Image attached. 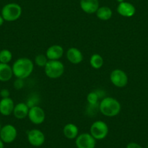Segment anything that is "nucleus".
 Returning a JSON list of instances; mask_svg holds the SVG:
<instances>
[{
  "label": "nucleus",
  "instance_id": "obj_1",
  "mask_svg": "<svg viewBox=\"0 0 148 148\" xmlns=\"http://www.w3.org/2000/svg\"><path fill=\"white\" fill-rule=\"evenodd\" d=\"M12 68L14 76L17 79H25L32 74L34 69V64L29 58H21L13 62Z\"/></svg>",
  "mask_w": 148,
  "mask_h": 148
},
{
  "label": "nucleus",
  "instance_id": "obj_2",
  "mask_svg": "<svg viewBox=\"0 0 148 148\" xmlns=\"http://www.w3.org/2000/svg\"><path fill=\"white\" fill-rule=\"evenodd\" d=\"M99 109L103 116L106 117H115L120 113L121 110V105L115 98L107 97L103 98L99 102Z\"/></svg>",
  "mask_w": 148,
  "mask_h": 148
},
{
  "label": "nucleus",
  "instance_id": "obj_3",
  "mask_svg": "<svg viewBox=\"0 0 148 148\" xmlns=\"http://www.w3.org/2000/svg\"><path fill=\"white\" fill-rule=\"evenodd\" d=\"M22 8L18 4L12 2L5 5L1 11V15L5 21L14 22L21 18L22 15Z\"/></svg>",
  "mask_w": 148,
  "mask_h": 148
},
{
  "label": "nucleus",
  "instance_id": "obj_4",
  "mask_svg": "<svg viewBox=\"0 0 148 148\" xmlns=\"http://www.w3.org/2000/svg\"><path fill=\"white\" fill-rule=\"evenodd\" d=\"M65 71V66L60 60H49L45 67L46 76L49 79H55L61 77Z\"/></svg>",
  "mask_w": 148,
  "mask_h": 148
},
{
  "label": "nucleus",
  "instance_id": "obj_5",
  "mask_svg": "<svg viewBox=\"0 0 148 148\" xmlns=\"http://www.w3.org/2000/svg\"><path fill=\"white\" fill-rule=\"evenodd\" d=\"M89 133L96 140H102L108 135L109 127L103 121H96L91 125Z\"/></svg>",
  "mask_w": 148,
  "mask_h": 148
},
{
  "label": "nucleus",
  "instance_id": "obj_6",
  "mask_svg": "<svg viewBox=\"0 0 148 148\" xmlns=\"http://www.w3.org/2000/svg\"><path fill=\"white\" fill-rule=\"evenodd\" d=\"M110 79L111 83L118 88L125 87L129 82L127 73L124 71L119 68L112 71L110 74Z\"/></svg>",
  "mask_w": 148,
  "mask_h": 148
},
{
  "label": "nucleus",
  "instance_id": "obj_7",
  "mask_svg": "<svg viewBox=\"0 0 148 148\" xmlns=\"http://www.w3.org/2000/svg\"><path fill=\"white\" fill-rule=\"evenodd\" d=\"M18 136L17 129L12 124H6L0 131V139L5 144H10L16 139Z\"/></svg>",
  "mask_w": 148,
  "mask_h": 148
},
{
  "label": "nucleus",
  "instance_id": "obj_8",
  "mask_svg": "<svg viewBox=\"0 0 148 148\" xmlns=\"http://www.w3.org/2000/svg\"><path fill=\"white\" fill-rule=\"evenodd\" d=\"M28 117L32 123L35 125H40L45 122L46 114L45 110L40 106L34 105L29 108Z\"/></svg>",
  "mask_w": 148,
  "mask_h": 148
},
{
  "label": "nucleus",
  "instance_id": "obj_9",
  "mask_svg": "<svg viewBox=\"0 0 148 148\" xmlns=\"http://www.w3.org/2000/svg\"><path fill=\"white\" fill-rule=\"evenodd\" d=\"M27 139L30 145L36 147H39L45 144L46 137L45 134L41 130L33 129L28 131L27 133Z\"/></svg>",
  "mask_w": 148,
  "mask_h": 148
},
{
  "label": "nucleus",
  "instance_id": "obj_10",
  "mask_svg": "<svg viewBox=\"0 0 148 148\" xmlns=\"http://www.w3.org/2000/svg\"><path fill=\"white\" fill-rule=\"evenodd\" d=\"M77 148H95L97 140L90 133H82L76 138Z\"/></svg>",
  "mask_w": 148,
  "mask_h": 148
},
{
  "label": "nucleus",
  "instance_id": "obj_11",
  "mask_svg": "<svg viewBox=\"0 0 148 148\" xmlns=\"http://www.w3.org/2000/svg\"><path fill=\"white\" fill-rule=\"evenodd\" d=\"M117 12L121 16L125 18H131L134 15L136 8L132 3L124 1L119 4L117 7Z\"/></svg>",
  "mask_w": 148,
  "mask_h": 148
},
{
  "label": "nucleus",
  "instance_id": "obj_12",
  "mask_svg": "<svg viewBox=\"0 0 148 148\" xmlns=\"http://www.w3.org/2000/svg\"><path fill=\"white\" fill-rule=\"evenodd\" d=\"M66 58L71 63L74 65L80 64L84 60L82 51L76 47L69 48L66 52Z\"/></svg>",
  "mask_w": 148,
  "mask_h": 148
},
{
  "label": "nucleus",
  "instance_id": "obj_13",
  "mask_svg": "<svg viewBox=\"0 0 148 148\" xmlns=\"http://www.w3.org/2000/svg\"><path fill=\"white\" fill-rule=\"evenodd\" d=\"M15 103L12 98H2L0 100V113L4 116H9L13 113Z\"/></svg>",
  "mask_w": 148,
  "mask_h": 148
},
{
  "label": "nucleus",
  "instance_id": "obj_14",
  "mask_svg": "<svg viewBox=\"0 0 148 148\" xmlns=\"http://www.w3.org/2000/svg\"><path fill=\"white\" fill-rule=\"evenodd\" d=\"M63 54V47L58 45H52L46 51V56L49 60H59Z\"/></svg>",
  "mask_w": 148,
  "mask_h": 148
},
{
  "label": "nucleus",
  "instance_id": "obj_15",
  "mask_svg": "<svg viewBox=\"0 0 148 148\" xmlns=\"http://www.w3.org/2000/svg\"><path fill=\"white\" fill-rule=\"evenodd\" d=\"M80 7L86 13H96L99 8V0H80Z\"/></svg>",
  "mask_w": 148,
  "mask_h": 148
},
{
  "label": "nucleus",
  "instance_id": "obj_16",
  "mask_svg": "<svg viewBox=\"0 0 148 148\" xmlns=\"http://www.w3.org/2000/svg\"><path fill=\"white\" fill-rule=\"evenodd\" d=\"M29 107L25 102H19L15 105L13 110V115L16 119H23L26 118L29 112Z\"/></svg>",
  "mask_w": 148,
  "mask_h": 148
},
{
  "label": "nucleus",
  "instance_id": "obj_17",
  "mask_svg": "<svg viewBox=\"0 0 148 148\" xmlns=\"http://www.w3.org/2000/svg\"><path fill=\"white\" fill-rule=\"evenodd\" d=\"M13 76L12 66H10L9 64L0 62V82H9Z\"/></svg>",
  "mask_w": 148,
  "mask_h": 148
},
{
  "label": "nucleus",
  "instance_id": "obj_18",
  "mask_svg": "<svg viewBox=\"0 0 148 148\" xmlns=\"http://www.w3.org/2000/svg\"><path fill=\"white\" fill-rule=\"evenodd\" d=\"M62 133L65 137L68 139H76L79 136V128L74 123H67L63 127Z\"/></svg>",
  "mask_w": 148,
  "mask_h": 148
},
{
  "label": "nucleus",
  "instance_id": "obj_19",
  "mask_svg": "<svg viewBox=\"0 0 148 148\" xmlns=\"http://www.w3.org/2000/svg\"><path fill=\"white\" fill-rule=\"evenodd\" d=\"M96 15L101 21H108L113 16V11L109 7H99L96 12Z\"/></svg>",
  "mask_w": 148,
  "mask_h": 148
},
{
  "label": "nucleus",
  "instance_id": "obj_20",
  "mask_svg": "<svg viewBox=\"0 0 148 148\" xmlns=\"http://www.w3.org/2000/svg\"><path fill=\"white\" fill-rule=\"evenodd\" d=\"M89 63L91 66L95 69H100L104 65L103 58L99 54H94L89 59Z\"/></svg>",
  "mask_w": 148,
  "mask_h": 148
},
{
  "label": "nucleus",
  "instance_id": "obj_21",
  "mask_svg": "<svg viewBox=\"0 0 148 148\" xmlns=\"http://www.w3.org/2000/svg\"><path fill=\"white\" fill-rule=\"evenodd\" d=\"M12 59V54L11 51L8 49L0 50V62L1 63L9 64Z\"/></svg>",
  "mask_w": 148,
  "mask_h": 148
},
{
  "label": "nucleus",
  "instance_id": "obj_22",
  "mask_svg": "<svg viewBox=\"0 0 148 148\" xmlns=\"http://www.w3.org/2000/svg\"><path fill=\"white\" fill-rule=\"evenodd\" d=\"M48 61H49V60L47 58L46 55H43V54L37 55L35 57V60H34V62H35L36 65L39 67H42V68H45Z\"/></svg>",
  "mask_w": 148,
  "mask_h": 148
},
{
  "label": "nucleus",
  "instance_id": "obj_23",
  "mask_svg": "<svg viewBox=\"0 0 148 148\" xmlns=\"http://www.w3.org/2000/svg\"><path fill=\"white\" fill-rule=\"evenodd\" d=\"M99 97L97 92H91L88 94L87 97H86V99H87V102H89V105H91L92 106H95L98 104Z\"/></svg>",
  "mask_w": 148,
  "mask_h": 148
},
{
  "label": "nucleus",
  "instance_id": "obj_24",
  "mask_svg": "<svg viewBox=\"0 0 148 148\" xmlns=\"http://www.w3.org/2000/svg\"><path fill=\"white\" fill-rule=\"evenodd\" d=\"M24 86V82L23 79H17L14 82V87L16 89H21Z\"/></svg>",
  "mask_w": 148,
  "mask_h": 148
},
{
  "label": "nucleus",
  "instance_id": "obj_25",
  "mask_svg": "<svg viewBox=\"0 0 148 148\" xmlns=\"http://www.w3.org/2000/svg\"><path fill=\"white\" fill-rule=\"evenodd\" d=\"M10 93L9 89H2L0 91V96L2 97V98L10 97Z\"/></svg>",
  "mask_w": 148,
  "mask_h": 148
},
{
  "label": "nucleus",
  "instance_id": "obj_26",
  "mask_svg": "<svg viewBox=\"0 0 148 148\" xmlns=\"http://www.w3.org/2000/svg\"><path fill=\"white\" fill-rule=\"evenodd\" d=\"M126 148H142V147L140 145H139L136 142H129L127 145H126Z\"/></svg>",
  "mask_w": 148,
  "mask_h": 148
},
{
  "label": "nucleus",
  "instance_id": "obj_27",
  "mask_svg": "<svg viewBox=\"0 0 148 148\" xmlns=\"http://www.w3.org/2000/svg\"><path fill=\"white\" fill-rule=\"evenodd\" d=\"M4 22H5V20H4V18H2V15H0V26H2V25H3Z\"/></svg>",
  "mask_w": 148,
  "mask_h": 148
},
{
  "label": "nucleus",
  "instance_id": "obj_28",
  "mask_svg": "<svg viewBox=\"0 0 148 148\" xmlns=\"http://www.w3.org/2000/svg\"><path fill=\"white\" fill-rule=\"evenodd\" d=\"M0 148H5V143L0 139Z\"/></svg>",
  "mask_w": 148,
  "mask_h": 148
},
{
  "label": "nucleus",
  "instance_id": "obj_29",
  "mask_svg": "<svg viewBox=\"0 0 148 148\" xmlns=\"http://www.w3.org/2000/svg\"><path fill=\"white\" fill-rule=\"evenodd\" d=\"M116 1H117V2H119V3H121V2H124V0H116Z\"/></svg>",
  "mask_w": 148,
  "mask_h": 148
},
{
  "label": "nucleus",
  "instance_id": "obj_30",
  "mask_svg": "<svg viewBox=\"0 0 148 148\" xmlns=\"http://www.w3.org/2000/svg\"><path fill=\"white\" fill-rule=\"evenodd\" d=\"M2 125H1V123H0V131H1V129H2Z\"/></svg>",
  "mask_w": 148,
  "mask_h": 148
},
{
  "label": "nucleus",
  "instance_id": "obj_31",
  "mask_svg": "<svg viewBox=\"0 0 148 148\" xmlns=\"http://www.w3.org/2000/svg\"><path fill=\"white\" fill-rule=\"evenodd\" d=\"M147 148H148V145H147Z\"/></svg>",
  "mask_w": 148,
  "mask_h": 148
}]
</instances>
